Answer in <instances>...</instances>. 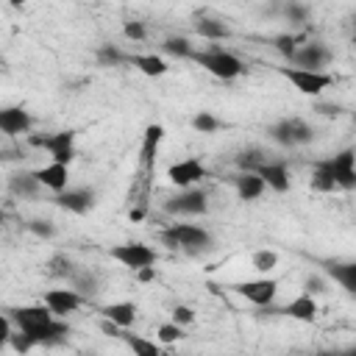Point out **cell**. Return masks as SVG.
I'll use <instances>...</instances> for the list:
<instances>
[{"instance_id":"cell-24","label":"cell","mask_w":356,"mask_h":356,"mask_svg":"<svg viewBox=\"0 0 356 356\" xmlns=\"http://www.w3.org/2000/svg\"><path fill=\"white\" fill-rule=\"evenodd\" d=\"M67 286L75 289V292L83 295V298H95V295L100 292V275H97L95 270H89V267H78V270L72 273V278L67 281Z\"/></svg>"},{"instance_id":"cell-32","label":"cell","mask_w":356,"mask_h":356,"mask_svg":"<svg viewBox=\"0 0 356 356\" xmlns=\"http://www.w3.org/2000/svg\"><path fill=\"white\" fill-rule=\"evenodd\" d=\"M250 267H253L256 273L267 275L270 270H275V267H278V253H275V250L261 248V250H256V253L250 256Z\"/></svg>"},{"instance_id":"cell-10","label":"cell","mask_w":356,"mask_h":356,"mask_svg":"<svg viewBox=\"0 0 356 356\" xmlns=\"http://www.w3.org/2000/svg\"><path fill=\"white\" fill-rule=\"evenodd\" d=\"M334 61V53L328 44L323 42H303L298 47V53L292 56L289 67H298V70H309V72H325V67Z\"/></svg>"},{"instance_id":"cell-1","label":"cell","mask_w":356,"mask_h":356,"mask_svg":"<svg viewBox=\"0 0 356 356\" xmlns=\"http://www.w3.org/2000/svg\"><path fill=\"white\" fill-rule=\"evenodd\" d=\"M159 239L167 248L186 250V253H203V250H211L214 245V236L209 234V228L195 225V222H172L159 231Z\"/></svg>"},{"instance_id":"cell-41","label":"cell","mask_w":356,"mask_h":356,"mask_svg":"<svg viewBox=\"0 0 356 356\" xmlns=\"http://www.w3.org/2000/svg\"><path fill=\"white\" fill-rule=\"evenodd\" d=\"M303 292L306 295H320V292H325V278L323 275H317V273H312V275H306V281H303Z\"/></svg>"},{"instance_id":"cell-23","label":"cell","mask_w":356,"mask_h":356,"mask_svg":"<svg viewBox=\"0 0 356 356\" xmlns=\"http://www.w3.org/2000/svg\"><path fill=\"white\" fill-rule=\"evenodd\" d=\"M128 64H134L147 78H161L170 70V64L164 61V56H156V53H134V56H128Z\"/></svg>"},{"instance_id":"cell-26","label":"cell","mask_w":356,"mask_h":356,"mask_svg":"<svg viewBox=\"0 0 356 356\" xmlns=\"http://www.w3.org/2000/svg\"><path fill=\"white\" fill-rule=\"evenodd\" d=\"M122 342L128 345V350H131L134 356H161V342L147 339V337H142V334L122 331Z\"/></svg>"},{"instance_id":"cell-3","label":"cell","mask_w":356,"mask_h":356,"mask_svg":"<svg viewBox=\"0 0 356 356\" xmlns=\"http://www.w3.org/2000/svg\"><path fill=\"white\" fill-rule=\"evenodd\" d=\"M267 136L278 145V147H300V145H309L314 142L317 131L303 120V117H281L275 122L267 125Z\"/></svg>"},{"instance_id":"cell-17","label":"cell","mask_w":356,"mask_h":356,"mask_svg":"<svg viewBox=\"0 0 356 356\" xmlns=\"http://www.w3.org/2000/svg\"><path fill=\"white\" fill-rule=\"evenodd\" d=\"M42 189L44 186L39 184L33 170H17L8 175V192L19 200H36V197H42Z\"/></svg>"},{"instance_id":"cell-38","label":"cell","mask_w":356,"mask_h":356,"mask_svg":"<svg viewBox=\"0 0 356 356\" xmlns=\"http://www.w3.org/2000/svg\"><path fill=\"white\" fill-rule=\"evenodd\" d=\"M284 17H286L292 25H306L309 17H312V11H309V6H303V3H286V6H284Z\"/></svg>"},{"instance_id":"cell-40","label":"cell","mask_w":356,"mask_h":356,"mask_svg":"<svg viewBox=\"0 0 356 356\" xmlns=\"http://www.w3.org/2000/svg\"><path fill=\"white\" fill-rule=\"evenodd\" d=\"M172 323H178L181 328H186V325H192L195 323V312L189 309V306H184V303H178V306H172Z\"/></svg>"},{"instance_id":"cell-11","label":"cell","mask_w":356,"mask_h":356,"mask_svg":"<svg viewBox=\"0 0 356 356\" xmlns=\"http://www.w3.org/2000/svg\"><path fill=\"white\" fill-rule=\"evenodd\" d=\"M206 175H209V170H206L203 161L195 159V156L181 159V161H175V164L167 167V178H170V184L178 186V189H192V186L200 184Z\"/></svg>"},{"instance_id":"cell-34","label":"cell","mask_w":356,"mask_h":356,"mask_svg":"<svg viewBox=\"0 0 356 356\" xmlns=\"http://www.w3.org/2000/svg\"><path fill=\"white\" fill-rule=\"evenodd\" d=\"M309 184H312V189H314V192H334V189H337L334 178L320 167V161H314V164H312V181H309Z\"/></svg>"},{"instance_id":"cell-20","label":"cell","mask_w":356,"mask_h":356,"mask_svg":"<svg viewBox=\"0 0 356 356\" xmlns=\"http://www.w3.org/2000/svg\"><path fill=\"white\" fill-rule=\"evenodd\" d=\"M275 314H284L289 320H298V323H314L317 320V300L306 292H300L298 298H292L286 306L275 309Z\"/></svg>"},{"instance_id":"cell-14","label":"cell","mask_w":356,"mask_h":356,"mask_svg":"<svg viewBox=\"0 0 356 356\" xmlns=\"http://www.w3.org/2000/svg\"><path fill=\"white\" fill-rule=\"evenodd\" d=\"M53 203L70 214H86L95 209V189L92 186H70L61 195H53Z\"/></svg>"},{"instance_id":"cell-7","label":"cell","mask_w":356,"mask_h":356,"mask_svg":"<svg viewBox=\"0 0 356 356\" xmlns=\"http://www.w3.org/2000/svg\"><path fill=\"white\" fill-rule=\"evenodd\" d=\"M161 209L172 217H203L209 211V192L206 189H181L178 195L167 197Z\"/></svg>"},{"instance_id":"cell-37","label":"cell","mask_w":356,"mask_h":356,"mask_svg":"<svg viewBox=\"0 0 356 356\" xmlns=\"http://www.w3.org/2000/svg\"><path fill=\"white\" fill-rule=\"evenodd\" d=\"M6 345H8V348H11L14 353H19V356H28V353H31V350L36 348V345H33V339H31L28 334L17 331V328H14V334H11L8 339H6Z\"/></svg>"},{"instance_id":"cell-22","label":"cell","mask_w":356,"mask_h":356,"mask_svg":"<svg viewBox=\"0 0 356 356\" xmlns=\"http://www.w3.org/2000/svg\"><path fill=\"white\" fill-rule=\"evenodd\" d=\"M234 189H236V197L250 203V200H259L264 195V181L256 175V172H236L234 175Z\"/></svg>"},{"instance_id":"cell-39","label":"cell","mask_w":356,"mask_h":356,"mask_svg":"<svg viewBox=\"0 0 356 356\" xmlns=\"http://www.w3.org/2000/svg\"><path fill=\"white\" fill-rule=\"evenodd\" d=\"M122 33H125L128 42H145V39H147V28H145V22H139V19H128V22L122 25Z\"/></svg>"},{"instance_id":"cell-16","label":"cell","mask_w":356,"mask_h":356,"mask_svg":"<svg viewBox=\"0 0 356 356\" xmlns=\"http://www.w3.org/2000/svg\"><path fill=\"white\" fill-rule=\"evenodd\" d=\"M33 175L39 178V184L53 192V195H61L64 189H70V167L67 164H58V161H50L44 167H36Z\"/></svg>"},{"instance_id":"cell-28","label":"cell","mask_w":356,"mask_h":356,"mask_svg":"<svg viewBox=\"0 0 356 356\" xmlns=\"http://www.w3.org/2000/svg\"><path fill=\"white\" fill-rule=\"evenodd\" d=\"M264 161H267V153L261 147H245L234 156V164H236L239 172H256Z\"/></svg>"},{"instance_id":"cell-45","label":"cell","mask_w":356,"mask_h":356,"mask_svg":"<svg viewBox=\"0 0 356 356\" xmlns=\"http://www.w3.org/2000/svg\"><path fill=\"white\" fill-rule=\"evenodd\" d=\"M353 42H356V17H353Z\"/></svg>"},{"instance_id":"cell-35","label":"cell","mask_w":356,"mask_h":356,"mask_svg":"<svg viewBox=\"0 0 356 356\" xmlns=\"http://www.w3.org/2000/svg\"><path fill=\"white\" fill-rule=\"evenodd\" d=\"M25 228H28L36 239H53V236H56V222H53V220H44V217H33V220H28Z\"/></svg>"},{"instance_id":"cell-4","label":"cell","mask_w":356,"mask_h":356,"mask_svg":"<svg viewBox=\"0 0 356 356\" xmlns=\"http://www.w3.org/2000/svg\"><path fill=\"white\" fill-rule=\"evenodd\" d=\"M28 145L44 150L50 161L67 164L75 159V131H53V134H28Z\"/></svg>"},{"instance_id":"cell-43","label":"cell","mask_w":356,"mask_h":356,"mask_svg":"<svg viewBox=\"0 0 356 356\" xmlns=\"http://www.w3.org/2000/svg\"><path fill=\"white\" fill-rule=\"evenodd\" d=\"M317 356H356V345H348V348H337V350H320Z\"/></svg>"},{"instance_id":"cell-18","label":"cell","mask_w":356,"mask_h":356,"mask_svg":"<svg viewBox=\"0 0 356 356\" xmlns=\"http://www.w3.org/2000/svg\"><path fill=\"white\" fill-rule=\"evenodd\" d=\"M323 273L325 278H331L339 289H345L348 295H356V261H323Z\"/></svg>"},{"instance_id":"cell-15","label":"cell","mask_w":356,"mask_h":356,"mask_svg":"<svg viewBox=\"0 0 356 356\" xmlns=\"http://www.w3.org/2000/svg\"><path fill=\"white\" fill-rule=\"evenodd\" d=\"M256 175H259V178L264 181V186L273 189L275 195H284V192H289V186H292L289 167H286V161H281V159H267V161L256 170Z\"/></svg>"},{"instance_id":"cell-25","label":"cell","mask_w":356,"mask_h":356,"mask_svg":"<svg viewBox=\"0 0 356 356\" xmlns=\"http://www.w3.org/2000/svg\"><path fill=\"white\" fill-rule=\"evenodd\" d=\"M195 33L200 39H206V42H222V39L231 36V28L222 19H217V17H200L195 22Z\"/></svg>"},{"instance_id":"cell-31","label":"cell","mask_w":356,"mask_h":356,"mask_svg":"<svg viewBox=\"0 0 356 356\" xmlns=\"http://www.w3.org/2000/svg\"><path fill=\"white\" fill-rule=\"evenodd\" d=\"M192 128H195L197 134H217L220 128H225V122H222L220 117H214L211 111H197V114L192 117Z\"/></svg>"},{"instance_id":"cell-46","label":"cell","mask_w":356,"mask_h":356,"mask_svg":"<svg viewBox=\"0 0 356 356\" xmlns=\"http://www.w3.org/2000/svg\"><path fill=\"white\" fill-rule=\"evenodd\" d=\"M81 356H97V353H92V350H86V353H81Z\"/></svg>"},{"instance_id":"cell-6","label":"cell","mask_w":356,"mask_h":356,"mask_svg":"<svg viewBox=\"0 0 356 356\" xmlns=\"http://www.w3.org/2000/svg\"><path fill=\"white\" fill-rule=\"evenodd\" d=\"M108 256L117 264L128 267L131 273H139V270L153 267L159 261V253L150 245H145V242H120V245H111L108 248Z\"/></svg>"},{"instance_id":"cell-36","label":"cell","mask_w":356,"mask_h":356,"mask_svg":"<svg viewBox=\"0 0 356 356\" xmlns=\"http://www.w3.org/2000/svg\"><path fill=\"white\" fill-rule=\"evenodd\" d=\"M95 56H97V61H100L103 67H114V64H122V61H128V56H125V53H120L114 44H100Z\"/></svg>"},{"instance_id":"cell-33","label":"cell","mask_w":356,"mask_h":356,"mask_svg":"<svg viewBox=\"0 0 356 356\" xmlns=\"http://www.w3.org/2000/svg\"><path fill=\"white\" fill-rule=\"evenodd\" d=\"M186 334H184V328L178 325V323H161L159 328H156V342H161V345H175V342H181Z\"/></svg>"},{"instance_id":"cell-5","label":"cell","mask_w":356,"mask_h":356,"mask_svg":"<svg viewBox=\"0 0 356 356\" xmlns=\"http://www.w3.org/2000/svg\"><path fill=\"white\" fill-rule=\"evenodd\" d=\"M317 161L334 178L337 189H345V192L356 189V147H342L339 153L317 159Z\"/></svg>"},{"instance_id":"cell-27","label":"cell","mask_w":356,"mask_h":356,"mask_svg":"<svg viewBox=\"0 0 356 356\" xmlns=\"http://www.w3.org/2000/svg\"><path fill=\"white\" fill-rule=\"evenodd\" d=\"M195 50H197V47L192 44L189 36H167V39L161 42V53H164V56H172V58H189V61H192Z\"/></svg>"},{"instance_id":"cell-44","label":"cell","mask_w":356,"mask_h":356,"mask_svg":"<svg viewBox=\"0 0 356 356\" xmlns=\"http://www.w3.org/2000/svg\"><path fill=\"white\" fill-rule=\"evenodd\" d=\"M139 281H153V275H156V270L153 267H145V270H139V273H134Z\"/></svg>"},{"instance_id":"cell-9","label":"cell","mask_w":356,"mask_h":356,"mask_svg":"<svg viewBox=\"0 0 356 356\" xmlns=\"http://www.w3.org/2000/svg\"><path fill=\"white\" fill-rule=\"evenodd\" d=\"M278 72L300 92V95H309V97H317L323 95L331 83H334V75L331 72H309V70H298V67H278Z\"/></svg>"},{"instance_id":"cell-29","label":"cell","mask_w":356,"mask_h":356,"mask_svg":"<svg viewBox=\"0 0 356 356\" xmlns=\"http://www.w3.org/2000/svg\"><path fill=\"white\" fill-rule=\"evenodd\" d=\"M75 270H78V267L72 264V259H70L67 253H53V256L47 259V275H50V278H64V281H70Z\"/></svg>"},{"instance_id":"cell-2","label":"cell","mask_w":356,"mask_h":356,"mask_svg":"<svg viewBox=\"0 0 356 356\" xmlns=\"http://www.w3.org/2000/svg\"><path fill=\"white\" fill-rule=\"evenodd\" d=\"M192 61L200 64L209 75H214V78H220V81H234V78H239V75L245 72L242 58H239L236 53L225 50V47H217V44H209V47L195 50Z\"/></svg>"},{"instance_id":"cell-19","label":"cell","mask_w":356,"mask_h":356,"mask_svg":"<svg viewBox=\"0 0 356 356\" xmlns=\"http://www.w3.org/2000/svg\"><path fill=\"white\" fill-rule=\"evenodd\" d=\"M33 125V117L22 108V106H6L0 108V131L6 136H19V134H28Z\"/></svg>"},{"instance_id":"cell-30","label":"cell","mask_w":356,"mask_h":356,"mask_svg":"<svg viewBox=\"0 0 356 356\" xmlns=\"http://www.w3.org/2000/svg\"><path fill=\"white\" fill-rule=\"evenodd\" d=\"M270 44H273V47H275L286 61H292V56L298 53V47H300L303 42H300L295 33H289V31H286V33H275V36H270Z\"/></svg>"},{"instance_id":"cell-8","label":"cell","mask_w":356,"mask_h":356,"mask_svg":"<svg viewBox=\"0 0 356 356\" xmlns=\"http://www.w3.org/2000/svg\"><path fill=\"white\" fill-rule=\"evenodd\" d=\"M231 292H236L239 298H245L248 303L259 306V309H270L275 295H278V278H270V275H261V278H250V281H236V284H228Z\"/></svg>"},{"instance_id":"cell-12","label":"cell","mask_w":356,"mask_h":356,"mask_svg":"<svg viewBox=\"0 0 356 356\" xmlns=\"http://www.w3.org/2000/svg\"><path fill=\"white\" fill-rule=\"evenodd\" d=\"M6 317L14 323L17 331H31L36 325H44L50 320H56V314L44 306V303H33V306H8Z\"/></svg>"},{"instance_id":"cell-21","label":"cell","mask_w":356,"mask_h":356,"mask_svg":"<svg viewBox=\"0 0 356 356\" xmlns=\"http://www.w3.org/2000/svg\"><path fill=\"white\" fill-rule=\"evenodd\" d=\"M100 314L106 320H111L114 325H120L122 331H131V325L136 323V303L134 300H114L100 306Z\"/></svg>"},{"instance_id":"cell-42","label":"cell","mask_w":356,"mask_h":356,"mask_svg":"<svg viewBox=\"0 0 356 356\" xmlns=\"http://www.w3.org/2000/svg\"><path fill=\"white\" fill-rule=\"evenodd\" d=\"M100 331H103L106 337H117V339H122V328H120V325H114V323H111V320H106V317L100 320Z\"/></svg>"},{"instance_id":"cell-13","label":"cell","mask_w":356,"mask_h":356,"mask_svg":"<svg viewBox=\"0 0 356 356\" xmlns=\"http://www.w3.org/2000/svg\"><path fill=\"white\" fill-rule=\"evenodd\" d=\"M83 295H78L75 289H70V286H64V289H47L44 295H42V303L58 317V320H64V317H70V314H75L81 306H83Z\"/></svg>"}]
</instances>
